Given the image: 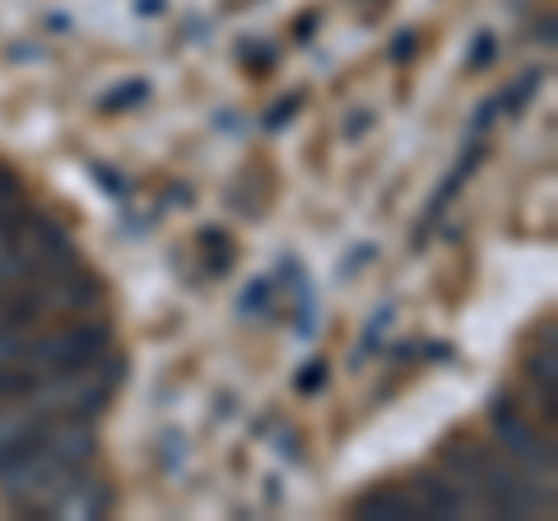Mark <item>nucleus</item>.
I'll list each match as a JSON object with an SVG mask.
<instances>
[{
  "label": "nucleus",
  "instance_id": "obj_1",
  "mask_svg": "<svg viewBox=\"0 0 558 521\" xmlns=\"http://www.w3.org/2000/svg\"><path fill=\"white\" fill-rule=\"evenodd\" d=\"M98 451L89 420H47L43 433L33 438L10 465H0V494L14 512L47 517L51 498H57L80 465H89Z\"/></svg>",
  "mask_w": 558,
  "mask_h": 521
},
{
  "label": "nucleus",
  "instance_id": "obj_2",
  "mask_svg": "<svg viewBox=\"0 0 558 521\" xmlns=\"http://www.w3.org/2000/svg\"><path fill=\"white\" fill-rule=\"evenodd\" d=\"M117 359H89L80 368H61V373H47L28 387L24 401L47 414V420H94V414L112 401L117 391Z\"/></svg>",
  "mask_w": 558,
  "mask_h": 521
},
{
  "label": "nucleus",
  "instance_id": "obj_3",
  "mask_svg": "<svg viewBox=\"0 0 558 521\" xmlns=\"http://www.w3.org/2000/svg\"><path fill=\"white\" fill-rule=\"evenodd\" d=\"M447 465L465 484L461 498H475L480 508L502 512V517H526V512H535V494L512 471H502V465L488 457V451L470 447V443H447Z\"/></svg>",
  "mask_w": 558,
  "mask_h": 521
},
{
  "label": "nucleus",
  "instance_id": "obj_4",
  "mask_svg": "<svg viewBox=\"0 0 558 521\" xmlns=\"http://www.w3.org/2000/svg\"><path fill=\"white\" fill-rule=\"evenodd\" d=\"M98 354H108V326L70 317V322L57 326V331H38V336L28 331L20 363L28 373L47 377V373H61V368H80V363H89Z\"/></svg>",
  "mask_w": 558,
  "mask_h": 521
},
{
  "label": "nucleus",
  "instance_id": "obj_5",
  "mask_svg": "<svg viewBox=\"0 0 558 521\" xmlns=\"http://www.w3.org/2000/svg\"><path fill=\"white\" fill-rule=\"evenodd\" d=\"M494 428H498V438H502V451L508 457H517L526 471H545L554 475V447L539 438V433L521 420V414L512 410V401H498L494 405Z\"/></svg>",
  "mask_w": 558,
  "mask_h": 521
},
{
  "label": "nucleus",
  "instance_id": "obj_6",
  "mask_svg": "<svg viewBox=\"0 0 558 521\" xmlns=\"http://www.w3.org/2000/svg\"><path fill=\"white\" fill-rule=\"evenodd\" d=\"M108 512H112V489L98 475L84 471V465L70 475V484L47 508V517H61V521H102Z\"/></svg>",
  "mask_w": 558,
  "mask_h": 521
},
{
  "label": "nucleus",
  "instance_id": "obj_7",
  "mask_svg": "<svg viewBox=\"0 0 558 521\" xmlns=\"http://www.w3.org/2000/svg\"><path fill=\"white\" fill-rule=\"evenodd\" d=\"M47 424V414H38L28 401H10V405H0V465H10L20 451L38 438Z\"/></svg>",
  "mask_w": 558,
  "mask_h": 521
},
{
  "label": "nucleus",
  "instance_id": "obj_8",
  "mask_svg": "<svg viewBox=\"0 0 558 521\" xmlns=\"http://www.w3.org/2000/svg\"><path fill=\"white\" fill-rule=\"evenodd\" d=\"M349 517H359V521H428L414 489H377L368 498H359L354 508H349Z\"/></svg>",
  "mask_w": 558,
  "mask_h": 521
},
{
  "label": "nucleus",
  "instance_id": "obj_9",
  "mask_svg": "<svg viewBox=\"0 0 558 521\" xmlns=\"http://www.w3.org/2000/svg\"><path fill=\"white\" fill-rule=\"evenodd\" d=\"M414 498H418V508H424L428 517H457L461 508H465V498L451 489L447 480H438V475H424L414 484Z\"/></svg>",
  "mask_w": 558,
  "mask_h": 521
},
{
  "label": "nucleus",
  "instance_id": "obj_10",
  "mask_svg": "<svg viewBox=\"0 0 558 521\" xmlns=\"http://www.w3.org/2000/svg\"><path fill=\"white\" fill-rule=\"evenodd\" d=\"M24 344H28V326L0 322V368H14V363L24 359Z\"/></svg>",
  "mask_w": 558,
  "mask_h": 521
},
{
  "label": "nucleus",
  "instance_id": "obj_11",
  "mask_svg": "<svg viewBox=\"0 0 558 521\" xmlns=\"http://www.w3.org/2000/svg\"><path fill=\"white\" fill-rule=\"evenodd\" d=\"M149 98V84H121V89H112L108 98H102V108L108 112H121V108H135V102H145Z\"/></svg>",
  "mask_w": 558,
  "mask_h": 521
},
{
  "label": "nucleus",
  "instance_id": "obj_12",
  "mask_svg": "<svg viewBox=\"0 0 558 521\" xmlns=\"http://www.w3.org/2000/svg\"><path fill=\"white\" fill-rule=\"evenodd\" d=\"M531 377L539 381V387H545V410L554 414V340L545 344V359L531 363Z\"/></svg>",
  "mask_w": 558,
  "mask_h": 521
},
{
  "label": "nucleus",
  "instance_id": "obj_13",
  "mask_svg": "<svg viewBox=\"0 0 558 521\" xmlns=\"http://www.w3.org/2000/svg\"><path fill=\"white\" fill-rule=\"evenodd\" d=\"M326 381V363H307V373H299V391H317Z\"/></svg>",
  "mask_w": 558,
  "mask_h": 521
},
{
  "label": "nucleus",
  "instance_id": "obj_14",
  "mask_svg": "<svg viewBox=\"0 0 558 521\" xmlns=\"http://www.w3.org/2000/svg\"><path fill=\"white\" fill-rule=\"evenodd\" d=\"M293 108H299V98H284V102H275V112H270V126H284V121L293 117Z\"/></svg>",
  "mask_w": 558,
  "mask_h": 521
},
{
  "label": "nucleus",
  "instance_id": "obj_15",
  "mask_svg": "<svg viewBox=\"0 0 558 521\" xmlns=\"http://www.w3.org/2000/svg\"><path fill=\"white\" fill-rule=\"evenodd\" d=\"M10 201H14V178H10L5 168H0V210H5Z\"/></svg>",
  "mask_w": 558,
  "mask_h": 521
},
{
  "label": "nucleus",
  "instance_id": "obj_16",
  "mask_svg": "<svg viewBox=\"0 0 558 521\" xmlns=\"http://www.w3.org/2000/svg\"><path fill=\"white\" fill-rule=\"evenodd\" d=\"M410 51H414V33H400V43H396V51H391V57H396V61H405Z\"/></svg>",
  "mask_w": 558,
  "mask_h": 521
},
{
  "label": "nucleus",
  "instance_id": "obj_17",
  "mask_svg": "<svg viewBox=\"0 0 558 521\" xmlns=\"http://www.w3.org/2000/svg\"><path fill=\"white\" fill-rule=\"evenodd\" d=\"M488 57H494V43H488V38H484V43H480V47H475V65H484V61H488Z\"/></svg>",
  "mask_w": 558,
  "mask_h": 521
}]
</instances>
